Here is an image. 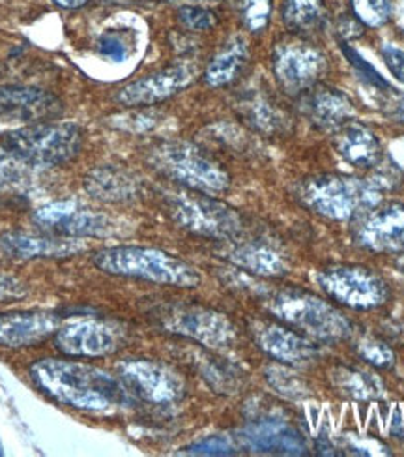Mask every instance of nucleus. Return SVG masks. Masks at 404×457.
I'll return each instance as SVG.
<instances>
[{"instance_id":"23","label":"nucleus","mask_w":404,"mask_h":457,"mask_svg":"<svg viewBox=\"0 0 404 457\" xmlns=\"http://www.w3.org/2000/svg\"><path fill=\"white\" fill-rule=\"evenodd\" d=\"M242 436L245 446L255 452L288 455L305 453V445L298 431L279 420H260L257 424H251L243 431Z\"/></svg>"},{"instance_id":"14","label":"nucleus","mask_w":404,"mask_h":457,"mask_svg":"<svg viewBox=\"0 0 404 457\" xmlns=\"http://www.w3.org/2000/svg\"><path fill=\"white\" fill-rule=\"evenodd\" d=\"M356 240L375 253H400L404 250V204L378 203L361 214Z\"/></svg>"},{"instance_id":"38","label":"nucleus","mask_w":404,"mask_h":457,"mask_svg":"<svg viewBox=\"0 0 404 457\" xmlns=\"http://www.w3.org/2000/svg\"><path fill=\"white\" fill-rule=\"evenodd\" d=\"M100 53L112 62H122L128 56V47L117 34H103L98 42Z\"/></svg>"},{"instance_id":"27","label":"nucleus","mask_w":404,"mask_h":457,"mask_svg":"<svg viewBox=\"0 0 404 457\" xmlns=\"http://www.w3.org/2000/svg\"><path fill=\"white\" fill-rule=\"evenodd\" d=\"M240 114L249 126L266 136H276L286 129V114L260 92H249L238 104Z\"/></svg>"},{"instance_id":"41","label":"nucleus","mask_w":404,"mask_h":457,"mask_svg":"<svg viewBox=\"0 0 404 457\" xmlns=\"http://www.w3.org/2000/svg\"><path fill=\"white\" fill-rule=\"evenodd\" d=\"M25 293L23 283L12 276H0V300L21 296Z\"/></svg>"},{"instance_id":"16","label":"nucleus","mask_w":404,"mask_h":457,"mask_svg":"<svg viewBox=\"0 0 404 457\" xmlns=\"http://www.w3.org/2000/svg\"><path fill=\"white\" fill-rule=\"evenodd\" d=\"M62 102L54 94L34 87H0V119L40 124L59 119Z\"/></svg>"},{"instance_id":"40","label":"nucleus","mask_w":404,"mask_h":457,"mask_svg":"<svg viewBox=\"0 0 404 457\" xmlns=\"http://www.w3.org/2000/svg\"><path fill=\"white\" fill-rule=\"evenodd\" d=\"M382 59L386 62L388 70L395 75V78L404 83V51L393 46L382 47Z\"/></svg>"},{"instance_id":"43","label":"nucleus","mask_w":404,"mask_h":457,"mask_svg":"<svg viewBox=\"0 0 404 457\" xmlns=\"http://www.w3.org/2000/svg\"><path fill=\"white\" fill-rule=\"evenodd\" d=\"M397 269L404 274V250L400 252V255H399V259H397Z\"/></svg>"},{"instance_id":"31","label":"nucleus","mask_w":404,"mask_h":457,"mask_svg":"<svg viewBox=\"0 0 404 457\" xmlns=\"http://www.w3.org/2000/svg\"><path fill=\"white\" fill-rule=\"evenodd\" d=\"M358 354L378 370H390L395 366V353L386 341L378 337H363L358 343Z\"/></svg>"},{"instance_id":"29","label":"nucleus","mask_w":404,"mask_h":457,"mask_svg":"<svg viewBox=\"0 0 404 457\" xmlns=\"http://www.w3.org/2000/svg\"><path fill=\"white\" fill-rule=\"evenodd\" d=\"M36 167L27 163L8 148L0 146V189L25 187L32 182Z\"/></svg>"},{"instance_id":"28","label":"nucleus","mask_w":404,"mask_h":457,"mask_svg":"<svg viewBox=\"0 0 404 457\" xmlns=\"http://www.w3.org/2000/svg\"><path fill=\"white\" fill-rule=\"evenodd\" d=\"M283 23L293 32H315L326 23V6L322 0H284Z\"/></svg>"},{"instance_id":"26","label":"nucleus","mask_w":404,"mask_h":457,"mask_svg":"<svg viewBox=\"0 0 404 457\" xmlns=\"http://www.w3.org/2000/svg\"><path fill=\"white\" fill-rule=\"evenodd\" d=\"M330 383L337 394L356 402H371L383 392L382 380L375 373L352 366H335L330 371Z\"/></svg>"},{"instance_id":"42","label":"nucleus","mask_w":404,"mask_h":457,"mask_svg":"<svg viewBox=\"0 0 404 457\" xmlns=\"http://www.w3.org/2000/svg\"><path fill=\"white\" fill-rule=\"evenodd\" d=\"M53 3L64 10H77V8H83L85 4H88L90 0H53Z\"/></svg>"},{"instance_id":"12","label":"nucleus","mask_w":404,"mask_h":457,"mask_svg":"<svg viewBox=\"0 0 404 457\" xmlns=\"http://www.w3.org/2000/svg\"><path fill=\"white\" fill-rule=\"evenodd\" d=\"M328 70V61L320 49L303 42L279 44L274 51V73L281 88L293 96L317 87Z\"/></svg>"},{"instance_id":"30","label":"nucleus","mask_w":404,"mask_h":457,"mask_svg":"<svg viewBox=\"0 0 404 457\" xmlns=\"http://www.w3.org/2000/svg\"><path fill=\"white\" fill-rule=\"evenodd\" d=\"M350 6L358 21L367 27L386 25L393 13L392 0H350Z\"/></svg>"},{"instance_id":"9","label":"nucleus","mask_w":404,"mask_h":457,"mask_svg":"<svg viewBox=\"0 0 404 457\" xmlns=\"http://www.w3.org/2000/svg\"><path fill=\"white\" fill-rule=\"evenodd\" d=\"M317 279L326 295L350 310H375L390 298L388 283L365 266L334 264L320 270Z\"/></svg>"},{"instance_id":"19","label":"nucleus","mask_w":404,"mask_h":457,"mask_svg":"<svg viewBox=\"0 0 404 457\" xmlns=\"http://www.w3.org/2000/svg\"><path fill=\"white\" fill-rule=\"evenodd\" d=\"M61 328V319L49 312L0 313V345L30 347L45 341Z\"/></svg>"},{"instance_id":"11","label":"nucleus","mask_w":404,"mask_h":457,"mask_svg":"<svg viewBox=\"0 0 404 457\" xmlns=\"http://www.w3.org/2000/svg\"><path fill=\"white\" fill-rule=\"evenodd\" d=\"M34 221L44 231L66 238H100L112 231V221L77 201H54L37 208Z\"/></svg>"},{"instance_id":"4","label":"nucleus","mask_w":404,"mask_h":457,"mask_svg":"<svg viewBox=\"0 0 404 457\" xmlns=\"http://www.w3.org/2000/svg\"><path fill=\"white\" fill-rule=\"evenodd\" d=\"M300 197L313 212L335 221L359 218L380 203V192L367 179L341 175H322L305 180Z\"/></svg>"},{"instance_id":"24","label":"nucleus","mask_w":404,"mask_h":457,"mask_svg":"<svg viewBox=\"0 0 404 457\" xmlns=\"http://www.w3.org/2000/svg\"><path fill=\"white\" fill-rule=\"evenodd\" d=\"M227 257L243 272L260 278H283L288 274L286 259L276 252L272 245L260 242L236 244L230 247Z\"/></svg>"},{"instance_id":"34","label":"nucleus","mask_w":404,"mask_h":457,"mask_svg":"<svg viewBox=\"0 0 404 457\" xmlns=\"http://www.w3.org/2000/svg\"><path fill=\"white\" fill-rule=\"evenodd\" d=\"M178 21L187 30L204 32L218 25V17L211 10L201 6H182L178 10Z\"/></svg>"},{"instance_id":"15","label":"nucleus","mask_w":404,"mask_h":457,"mask_svg":"<svg viewBox=\"0 0 404 457\" xmlns=\"http://www.w3.org/2000/svg\"><path fill=\"white\" fill-rule=\"evenodd\" d=\"M195 79V68L189 64H175L153 71L143 79L133 81L120 88L117 94V102L126 107H146L156 105L180 90L189 87Z\"/></svg>"},{"instance_id":"1","label":"nucleus","mask_w":404,"mask_h":457,"mask_svg":"<svg viewBox=\"0 0 404 457\" xmlns=\"http://www.w3.org/2000/svg\"><path fill=\"white\" fill-rule=\"evenodd\" d=\"M30 377L53 402L88 411L111 412L128 405V388L119 380L98 368L73 360L44 358L30 366Z\"/></svg>"},{"instance_id":"2","label":"nucleus","mask_w":404,"mask_h":457,"mask_svg":"<svg viewBox=\"0 0 404 457\" xmlns=\"http://www.w3.org/2000/svg\"><path fill=\"white\" fill-rule=\"evenodd\" d=\"M98 270L131 279L150 281L170 287L194 289L201 285V274L189 262L156 247L114 245L100 250L92 257Z\"/></svg>"},{"instance_id":"7","label":"nucleus","mask_w":404,"mask_h":457,"mask_svg":"<svg viewBox=\"0 0 404 457\" xmlns=\"http://www.w3.org/2000/svg\"><path fill=\"white\" fill-rule=\"evenodd\" d=\"M167 208L172 220L195 235L230 240L243 231V220L233 206L194 189L170 194Z\"/></svg>"},{"instance_id":"22","label":"nucleus","mask_w":404,"mask_h":457,"mask_svg":"<svg viewBox=\"0 0 404 457\" xmlns=\"http://www.w3.org/2000/svg\"><path fill=\"white\" fill-rule=\"evenodd\" d=\"M85 189L102 203H128L139 195V180L119 165H100L85 177Z\"/></svg>"},{"instance_id":"18","label":"nucleus","mask_w":404,"mask_h":457,"mask_svg":"<svg viewBox=\"0 0 404 457\" xmlns=\"http://www.w3.org/2000/svg\"><path fill=\"white\" fill-rule=\"evenodd\" d=\"M88 244L83 238H66L56 235L6 233L0 237V252L12 259H62L85 252Z\"/></svg>"},{"instance_id":"13","label":"nucleus","mask_w":404,"mask_h":457,"mask_svg":"<svg viewBox=\"0 0 404 457\" xmlns=\"http://www.w3.org/2000/svg\"><path fill=\"white\" fill-rule=\"evenodd\" d=\"M122 336V330L112 322L79 320L56 330L54 345L71 358H100L117 353Z\"/></svg>"},{"instance_id":"37","label":"nucleus","mask_w":404,"mask_h":457,"mask_svg":"<svg viewBox=\"0 0 404 457\" xmlns=\"http://www.w3.org/2000/svg\"><path fill=\"white\" fill-rule=\"evenodd\" d=\"M367 180L382 194V192H390V189H395L402 182V173L392 160H386V162L380 160L373 167V175Z\"/></svg>"},{"instance_id":"20","label":"nucleus","mask_w":404,"mask_h":457,"mask_svg":"<svg viewBox=\"0 0 404 457\" xmlns=\"http://www.w3.org/2000/svg\"><path fill=\"white\" fill-rule=\"evenodd\" d=\"M301 111L324 131H337L354 117L352 100L341 90L324 87H313L301 94Z\"/></svg>"},{"instance_id":"25","label":"nucleus","mask_w":404,"mask_h":457,"mask_svg":"<svg viewBox=\"0 0 404 457\" xmlns=\"http://www.w3.org/2000/svg\"><path fill=\"white\" fill-rule=\"evenodd\" d=\"M249 59V49L247 42L242 36H235L216 56L210 61L206 71H204V81L208 87H227L233 83Z\"/></svg>"},{"instance_id":"10","label":"nucleus","mask_w":404,"mask_h":457,"mask_svg":"<svg viewBox=\"0 0 404 457\" xmlns=\"http://www.w3.org/2000/svg\"><path fill=\"white\" fill-rule=\"evenodd\" d=\"M120 380L126 388L153 405H170L184 397V378L161 361L124 360L119 364Z\"/></svg>"},{"instance_id":"44","label":"nucleus","mask_w":404,"mask_h":457,"mask_svg":"<svg viewBox=\"0 0 404 457\" xmlns=\"http://www.w3.org/2000/svg\"><path fill=\"white\" fill-rule=\"evenodd\" d=\"M195 3H219V0H195Z\"/></svg>"},{"instance_id":"33","label":"nucleus","mask_w":404,"mask_h":457,"mask_svg":"<svg viewBox=\"0 0 404 457\" xmlns=\"http://www.w3.org/2000/svg\"><path fill=\"white\" fill-rule=\"evenodd\" d=\"M341 51H342V54L346 56V61H349V62L354 66V70L359 73L361 81L367 83L371 88H376L378 92H383V90L392 88V85H390L386 79H383L382 75H380L367 61H365L358 51H354L349 44L341 42Z\"/></svg>"},{"instance_id":"5","label":"nucleus","mask_w":404,"mask_h":457,"mask_svg":"<svg viewBox=\"0 0 404 457\" xmlns=\"http://www.w3.org/2000/svg\"><path fill=\"white\" fill-rule=\"evenodd\" d=\"M0 146L36 169L71 162L81 152L83 131L71 122H40L6 133Z\"/></svg>"},{"instance_id":"17","label":"nucleus","mask_w":404,"mask_h":457,"mask_svg":"<svg viewBox=\"0 0 404 457\" xmlns=\"http://www.w3.org/2000/svg\"><path fill=\"white\" fill-rule=\"evenodd\" d=\"M253 334L260 351L281 364L303 368L318 358L315 343L283 322H259Z\"/></svg>"},{"instance_id":"39","label":"nucleus","mask_w":404,"mask_h":457,"mask_svg":"<svg viewBox=\"0 0 404 457\" xmlns=\"http://www.w3.org/2000/svg\"><path fill=\"white\" fill-rule=\"evenodd\" d=\"M383 100H382V107L386 117H390L395 122H404V94L395 90L393 87L383 90Z\"/></svg>"},{"instance_id":"35","label":"nucleus","mask_w":404,"mask_h":457,"mask_svg":"<svg viewBox=\"0 0 404 457\" xmlns=\"http://www.w3.org/2000/svg\"><path fill=\"white\" fill-rule=\"evenodd\" d=\"M266 378L269 386H274L279 394L288 395V397H303L305 392V385L301 383L300 378H296L293 373H288L283 368L272 366L266 370Z\"/></svg>"},{"instance_id":"36","label":"nucleus","mask_w":404,"mask_h":457,"mask_svg":"<svg viewBox=\"0 0 404 457\" xmlns=\"http://www.w3.org/2000/svg\"><path fill=\"white\" fill-rule=\"evenodd\" d=\"M186 453L194 455H233L236 453V446L233 439L227 435H210L186 448Z\"/></svg>"},{"instance_id":"6","label":"nucleus","mask_w":404,"mask_h":457,"mask_svg":"<svg viewBox=\"0 0 404 457\" xmlns=\"http://www.w3.org/2000/svg\"><path fill=\"white\" fill-rule=\"evenodd\" d=\"M152 167L170 180L201 194H223L230 187V175L199 146L170 141L152 150Z\"/></svg>"},{"instance_id":"32","label":"nucleus","mask_w":404,"mask_h":457,"mask_svg":"<svg viewBox=\"0 0 404 457\" xmlns=\"http://www.w3.org/2000/svg\"><path fill=\"white\" fill-rule=\"evenodd\" d=\"M243 25L251 32L266 29L272 13V0H235Z\"/></svg>"},{"instance_id":"3","label":"nucleus","mask_w":404,"mask_h":457,"mask_svg":"<svg viewBox=\"0 0 404 457\" xmlns=\"http://www.w3.org/2000/svg\"><path fill=\"white\" fill-rule=\"evenodd\" d=\"M266 308L283 325L300 330V334L315 341L335 343L352 336V322L313 293L283 289L268 296Z\"/></svg>"},{"instance_id":"21","label":"nucleus","mask_w":404,"mask_h":457,"mask_svg":"<svg viewBox=\"0 0 404 457\" xmlns=\"http://www.w3.org/2000/svg\"><path fill=\"white\" fill-rule=\"evenodd\" d=\"M337 154L352 167L373 169L382 160V145L363 124L346 122L335 131Z\"/></svg>"},{"instance_id":"8","label":"nucleus","mask_w":404,"mask_h":457,"mask_svg":"<svg viewBox=\"0 0 404 457\" xmlns=\"http://www.w3.org/2000/svg\"><path fill=\"white\" fill-rule=\"evenodd\" d=\"M158 325L182 337L201 343L208 349H227L236 339V327L225 313L187 303H170L153 312Z\"/></svg>"}]
</instances>
